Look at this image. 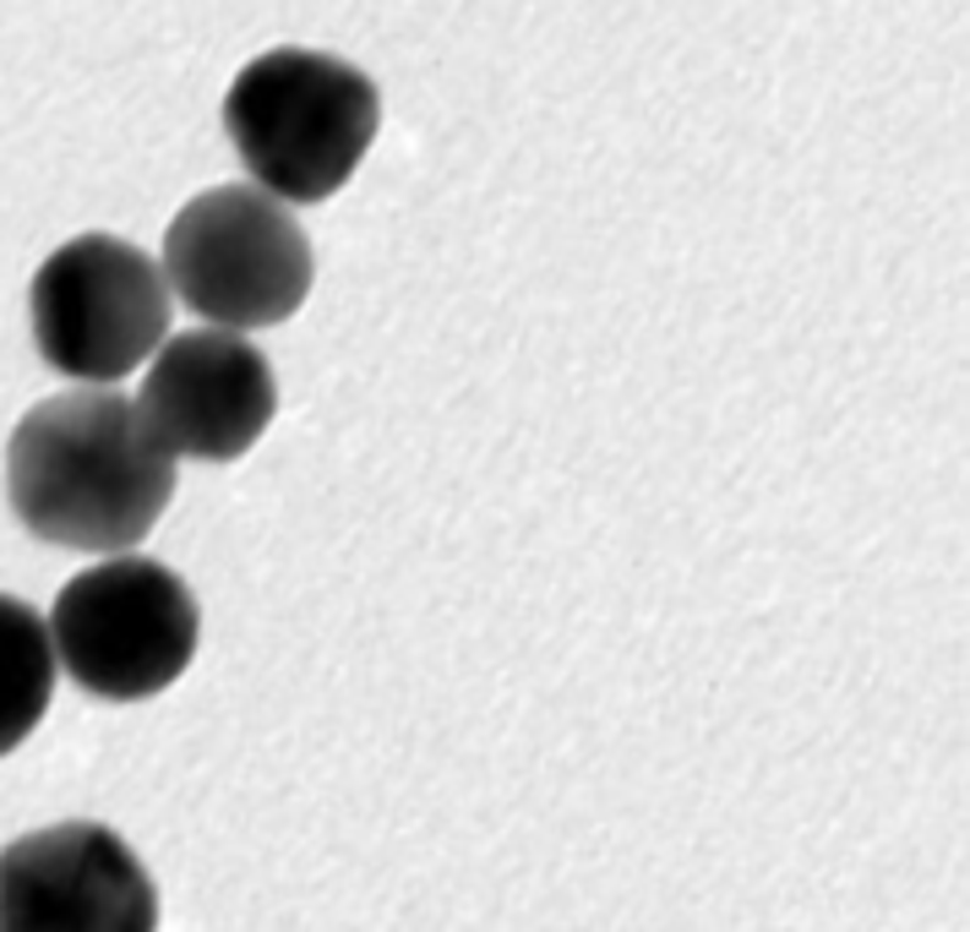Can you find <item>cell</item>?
<instances>
[{
  "label": "cell",
  "mask_w": 970,
  "mask_h": 932,
  "mask_svg": "<svg viewBox=\"0 0 970 932\" xmlns=\"http://www.w3.org/2000/svg\"><path fill=\"white\" fill-rule=\"evenodd\" d=\"M202 611L191 584L154 557H110L82 568L49 611V649L66 676L110 704L174 687L196 654Z\"/></svg>",
  "instance_id": "obj_3"
},
{
  "label": "cell",
  "mask_w": 970,
  "mask_h": 932,
  "mask_svg": "<svg viewBox=\"0 0 970 932\" xmlns=\"http://www.w3.org/2000/svg\"><path fill=\"white\" fill-rule=\"evenodd\" d=\"M382 126L376 82L323 49H268L224 93V132L257 191L327 202L371 154Z\"/></svg>",
  "instance_id": "obj_2"
},
{
  "label": "cell",
  "mask_w": 970,
  "mask_h": 932,
  "mask_svg": "<svg viewBox=\"0 0 970 932\" xmlns=\"http://www.w3.org/2000/svg\"><path fill=\"white\" fill-rule=\"evenodd\" d=\"M0 932H159V889L115 829L49 823L0 851Z\"/></svg>",
  "instance_id": "obj_6"
},
{
  "label": "cell",
  "mask_w": 970,
  "mask_h": 932,
  "mask_svg": "<svg viewBox=\"0 0 970 932\" xmlns=\"http://www.w3.org/2000/svg\"><path fill=\"white\" fill-rule=\"evenodd\" d=\"M174 496V459H163L137 404L77 388L33 404L5 442V502L16 524L66 551H121L154 535Z\"/></svg>",
  "instance_id": "obj_1"
},
{
  "label": "cell",
  "mask_w": 970,
  "mask_h": 932,
  "mask_svg": "<svg viewBox=\"0 0 970 932\" xmlns=\"http://www.w3.org/2000/svg\"><path fill=\"white\" fill-rule=\"evenodd\" d=\"M49 698H55L49 627L27 600L0 595V759L38 731Z\"/></svg>",
  "instance_id": "obj_8"
},
{
  "label": "cell",
  "mask_w": 970,
  "mask_h": 932,
  "mask_svg": "<svg viewBox=\"0 0 970 932\" xmlns=\"http://www.w3.org/2000/svg\"><path fill=\"white\" fill-rule=\"evenodd\" d=\"M279 415V377L268 355L235 333H174L154 355L137 420L163 459L235 464Z\"/></svg>",
  "instance_id": "obj_7"
},
{
  "label": "cell",
  "mask_w": 970,
  "mask_h": 932,
  "mask_svg": "<svg viewBox=\"0 0 970 932\" xmlns=\"http://www.w3.org/2000/svg\"><path fill=\"white\" fill-rule=\"evenodd\" d=\"M33 344L71 382H115L163 349L169 284L159 262L121 235H77L55 246L27 290Z\"/></svg>",
  "instance_id": "obj_5"
},
{
  "label": "cell",
  "mask_w": 970,
  "mask_h": 932,
  "mask_svg": "<svg viewBox=\"0 0 970 932\" xmlns=\"http://www.w3.org/2000/svg\"><path fill=\"white\" fill-rule=\"evenodd\" d=\"M159 273L180 306L218 327H279L306 306L317 257L290 207L235 180L196 191L169 218Z\"/></svg>",
  "instance_id": "obj_4"
}]
</instances>
